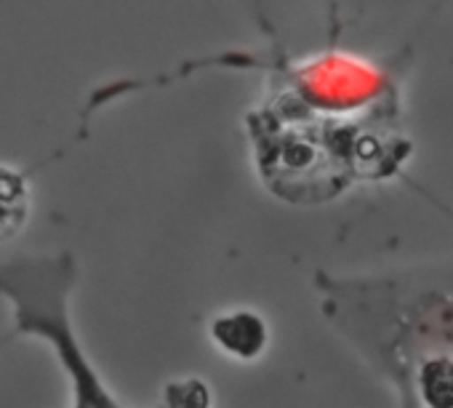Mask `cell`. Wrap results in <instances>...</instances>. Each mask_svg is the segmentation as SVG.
Wrapping results in <instances>:
<instances>
[{
    "instance_id": "1",
    "label": "cell",
    "mask_w": 453,
    "mask_h": 408,
    "mask_svg": "<svg viewBox=\"0 0 453 408\" xmlns=\"http://www.w3.org/2000/svg\"><path fill=\"white\" fill-rule=\"evenodd\" d=\"M278 75V96L246 120L259 173L278 197L326 203L352 181L397 173L411 142L395 131V115L360 118L363 110L397 104L389 78L339 54Z\"/></svg>"
},
{
    "instance_id": "2",
    "label": "cell",
    "mask_w": 453,
    "mask_h": 408,
    "mask_svg": "<svg viewBox=\"0 0 453 408\" xmlns=\"http://www.w3.org/2000/svg\"><path fill=\"white\" fill-rule=\"evenodd\" d=\"M78 267L73 254L22 257L0 265V294L14 304V331L0 339V347L17 336H41L59 355L62 368L73 379V405H118L88 366L67 315V296L75 286Z\"/></svg>"
},
{
    "instance_id": "5",
    "label": "cell",
    "mask_w": 453,
    "mask_h": 408,
    "mask_svg": "<svg viewBox=\"0 0 453 408\" xmlns=\"http://www.w3.org/2000/svg\"><path fill=\"white\" fill-rule=\"evenodd\" d=\"M25 187L19 176L14 173H0V235H12L14 225L25 214Z\"/></svg>"
},
{
    "instance_id": "4",
    "label": "cell",
    "mask_w": 453,
    "mask_h": 408,
    "mask_svg": "<svg viewBox=\"0 0 453 408\" xmlns=\"http://www.w3.org/2000/svg\"><path fill=\"white\" fill-rule=\"evenodd\" d=\"M416 376L429 405H453V358H426Z\"/></svg>"
},
{
    "instance_id": "3",
    "label": "cell",
    "mask_w": 453,
    "mask_h": 408,
    "mask_svg": "<svg viewBox=\"0 0 453 408\" xmlns=\"http://www.w3.org/2000/svg\"><path fill=\"white\" fill-rule=\"evenodd\" d=\"M211 336L224 352L243 360L262 355V350L267 347V326L257 312L249 310L216 318L211 323Z\"/></svg>"
}]
</instances>
